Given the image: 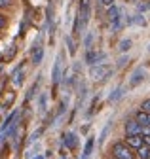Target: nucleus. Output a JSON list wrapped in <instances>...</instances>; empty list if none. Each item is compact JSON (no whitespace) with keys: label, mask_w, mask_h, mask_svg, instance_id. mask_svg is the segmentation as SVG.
<instances>
[{"label":"nucleus","mask_w":150,"mask_h":159,"mask_svg":"<svg viewBox=\"0 0 150 159\" xmlns=\"http://www.w3.org/2000/svg\"><path fill=\"white\" fill-rule=\"evenodd\" d=\"M112 155H114V159H135V153L125 142H116L112 146Z\"/></svg>","instance_id":"obj_1"},{"label":"nucleus","mask_w":150,"mask_h":159,"mask_svg":"<svg viewBox=\"0 0 150 159\" xmlns=\"http://www.w3.org/2000/svg\"><path fill=\"white\" fill-rule=\"evenodd\" d=\"M110 74H112V66H110V65H93V66L89 68V76H91L93 80H97V82L108 78Z\"/></svg>","instance_id":"obj_2"},{"label":"nucleus","mask_w":150,"mask_h":159,"mask_svg":"<svg viewBox=\"0 0 150 159\" xmlns=\"http://www.w3.org/2000/svg\"><path fill=\"white\" fill-rule=\"evenodd\" d=\"M63 57L59 55L57 59H55V65H53V70H51V80H53V84L57 85L59 84V80H61V74H63Z\"/></svg>","instance_id":"obj_3"},{"label":"nucleus","mask_w":150,"mask_h":159,"mask_svg":"<svg viewBox=\"0 0 150 159\" xmlns=\"http://www.w3.org/2000/svg\"><path fill=\"white\" fill-rule=\"evenodd\" d=\"M106 15H108V21L112 23V29H120V19H122L120 17V10L116 6H110Z\"/></svg>","instance_id":"obj_4"},{"label":"nucleus","mask_w":150,"mask_h":159,"mask_svg":"<svg viewBox=\"0 0 150 159\" xmlns=\"http://www.w3.org/2000/svg\"><path fill=\"white\" fill-rule=\"evenodd\" d=\"M143 127L135 121V119H127L125 121V134L127 136H133V134H141Z\"/></svg>","instance_id":"obj_5"},{"label":"nucleus","mask_w":150,"mask_h":159,"mask_svg":"<svg viewBox=\"0 0 150 159\" xmlns=\"http://www.w3.org/2000/svg\"><path fill=\"white\" fill-rule=\"evenodd\" d=\"M105 57H106L105 53H97V51H91V49H89L87 55H86V63L91 65V66H93V65H101L99 61H103Z\"/></svg>","instance_id":"obj_6"},{"label":"nucleus","mask_w":150,"mask_h":159,"mask_svg":"<svg viewBox=\"0 0 150 159\" xmlns=\"http://www.w3.org/2000/svg\"><path fill=\"white\" fill-rule=\"evenodd\" d=\"M144 76H146V72L143 68H137L133 72V76H131V80H129V87H137L141 82H144Z\"/></svg>","instance_id":"obj_7"},{"label":"nucleus","mask_w":150,"mask_h":159,"mask_svg":"<svg viewBox=\"0 0 150 159\" xmlns=\"http://www.w3.org/2000/svg\"><path fill=\"white\" fill-rule=\"evenodd\" d=\"M125 144H127L129 148L139 150V148L144 144V140H143V136H141V134H133V136H127V138H125Z\"/></svg>","instance_id":"obj_8"},{"label":"nucleus","mask_w":150,"mask_h":159,"mask_svg":"<svg viewBox=\"0 0 150 159\" xmlns=\"http://www.w3.org/2000/svg\"><path fill=\"white\" fill-rule=\"evenodd\" d=\"M135 121L141 125V127H150V114H146V112H137V116H135Z\"/></svg>","instance_id":"obj_9"},{"label":"nucleus","mask_w":150,"mask_h":159,"mask_svg":"<svg viewBox=\"0 0 150 159\" xmlns=\"http://www.w3.org/2000/svg\"><path fill=\"white\" fill-rule=\"evenodd\" d=\"M23 76H25V70H23V66H19V68L12 74V84H13L15 87H19V85L23 84Z\"/></svg>","instance_id":"obj_10"},{"label":"nucleus","mask_w":150,"mask_h":159,"mask_svg":"<svg viewBox=\"0 0 150 159\" xmlns=\"http://www.w3.org/2000/svg\"><path fill=\"white\" fill-rule=\"evenodd\" d=\"M63 142H65V146H67L68 150H74V148H76V134H74V133L63 134Z\"/></svg>","instance_id":"obj_11"},{"label":"nucleus","mask_w":150,"mask_h":159,"mask_svg":"<svg viewBox=\"0 0 150 159\" xmlns=\"http://www.w3.org/2000/svg\"><path fill=\"white\" fill-rule=\"evenodd\" d=\"M93 146H95V138L89 136L87 142H86V146H84V153H82L80 159H89V155H91V152H93Z\"/></svg>","instance_id":"obj_12"},{"label":"nucleus","mask_w":150,"mask_h":159,"mask_svg":"<svg viewBox=\"0 0 150 159\" xmlns=\"http://www.w3.org/2000/svg\"><path fill=\"white\" fill-rule=\"evenodd\" d=\"M42 57H44V48L36 46V48H34V51H32V63H34V65H40Z\"/></svg>","instance_id":"obj_13"},{"label":"nucleus","mask_w":150,"mask_h":159,"mask_svg":"<svg viewBox=\"0 0 150 159\" xmlns=\"http://www.w3.org/2000/svg\"><path fill=\"white\" fill-rule=\"evenodd\" d=\"M137 152H139V157H141V159H150V146L143 144Z\"/></svg>","instance_id":"obj_14"},{"label":"nucleus","mask_w":150,"mask_h":159,"mask_svg":"<svg viewBox=\"0 0 150 159\" xmlns=\"http://www.w3.org/2000/svg\"><path fill=\"white\" fill-rule=\"evenodd\" d=\"M122 95H124V87H118L116 91H112V95L108 97V101H110V102H114V101H118Z\"/></svg>","instance_id":"obj_15"},{"label":"nucleus","mask_w":150,"mask_h":159,"mask_svg":"<svg viewBox=\"0 0 150 159\" xmlns=\"http://www.w3.org/2000/svg\"><path fill=\"white\" fill-rule=\"evenodd\" d=\"M131 48V40L129 38H125V40H122V42H120V51L124 53V51H127Z\"/></svg>","instance_id":"obj_16"},{"label":"nucleus","mask_w":150,"mask_h":159,"mask_svg":"<svg viewBox=\"0 0 150 159\" xmlns=\"http://www.w3.org/2000/svg\"><path fill=\"white\" fill-rule=\"evenodd\" d=\"M91 42H93V32H87V36H86V40H84V46H86L87 51L91 49Z\"/></svg>","instance_id":"obj_17"},{"label":"nucleus","mask_w":150,"mask_h":159,"mask_svg":"<svg viewBox=\"0 0 150 159\" xmlns=\"http://www.w3.org/2000/svg\"><path fill=\"white\" fill-rule=\"evenodd\" d=\"M108 129H110V121L106 123V127L103 129V133H101V138H99V144H103L105 142V138H106V134H108Z\"/></svg>","instance_id":"obj_18"},{"label":"nucleus","mask_w":150,"mask_h":159,"mask_svg":"<svg viewBox=\"0 0 150 159\" xmlns=\"http://www.w3.org/2000/svg\"><path fill=\"white\" fill-rule=\"evenodd\" d=\"M67 46H68V51H70V55H74V53H76V48H74V42H72V38H68V36H67Z\"/></svg>","instance_id":"obj_19"},{"label":"nucleus","mask_w":150,"mask_h":159,"mask_svg":"<svg viewBox=\"0 0 150 159\" xmlns=\"http://www.w3.org/2000/svg\"><path fill=\"white\" fill-rule=\"evenodd\" d=\"M141 110H143V112H146V114H150V98L143 101V104H141Z\"/></svg>","instance_id":"obj_20"},{"label":"nucleus","mask_w":150,"mask_h":159,"mask_svg":"<svg viewBox=\"0 0 150 159\" xmlns=\"http://www.w3.org/2000/svg\"><path fill=\"white\" fill-rule=\"evenodd\" d=\"M99 2H101L105 8H110V6H114V0H99Z\"/></svg>","instance_id":"obj_21"},{"label":"nucleus","mask_w":150,"mask_h":159,"mask_svg":"<svg viewBox=\"0 0 150 159\" xmlns=\"http://www.w3.org/2000/svg\"><path fill=\"white\" fill-rule=\"evenodd\" d=\"M13 97H15V95H13V93H10V97L6 98V102H4V108H8V106H10V104L13 102Z\"/></svg>","instance_id":"obj_22"},{"label":"nucleus","mask_w":150,"mask_h":159,"mask_svg":"<svg viewBox=\"0 0 150 159\" xmlns=\"http://www.w3.org/2000/svg\"><path fill=\"white\" fill-rule=\"evenodd\" d=\"M12 4V0H0V10H4V8H8Z\"/></svg>","instance_id":"obj_23"},{"label":"nucleus","mask_w":150,"mask_h":159,"mask_svg":"<svg viewBox=\"0 0 150 159\" xmlns=\"http://www.w3.org/2000/svg\"><path fill=\"white\" fill-rule=\"evenodd\" d=\"M40 110H42V112L46 110V95H42V97H40Z\"/></svg>","instance_id":"obj_24"},{"label":"nucleus","mask_w":150,"mask_h":159,"mask_svg":"<svg viewBox=\"0 0 150 159\" xmlns=\"http://www.w3.org/2000/svg\"><path fill=\"white\" fill-rule=\"evenodd\" d=\"M4 25H6V17H4L2 13H0V29H2Z\"/></svg>","instance_id":"obj_25"},{"label":"nucleus","mask_w":150,"mask_h":159,"mask_svg":"<svg viewBox=\"0 0 150 159\" xmlns=\"http://www.w3.org/2000/svg\"><path fill=\"white\" fill-rule=\"evenodd\" d=\"M89 6V0H80V8H87Z\"/></svg>","instance_id":"obj_26"},{"label":"nucleus","mask_w":150,"mask_h":159,"mask_svg":"<svg viewBox=\"0 0 150 159\" xmlns=\"http://www.w3.org/2000/svg\"><path fill=\"white\" fill-rule=\"evenodd\" d=\"M0 148H2V134H0Z\"/></svg>","instance_id":"obj_27"},{"label":"nucleus","mask_w":150,"mask_h":159,"mask_svg":"<svg viewBox=\"0 0 150 159\" xmlns=\"http://www.w3.org/2000/svg\"><path fill=\"white\" fill-rule=\"evenodd\" d=\"M34 159H44V157H42V155H36V157H34Z\"/></svg>","instance_id":"obj_28"},{"label":"nucleus","mask_w":150,"mask_h":159,"mask_svg":"<svg viewBox=\"0 0 150 159\" xmlns=\"http://www.w3.org/2000/svg\"><path fill=\"white\" fill-rule=\"evenodd\" d=\"M148 51H150V46H148Z\"/></svg>","instance_id":"obj_29"}]
</instances>
